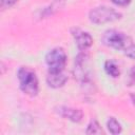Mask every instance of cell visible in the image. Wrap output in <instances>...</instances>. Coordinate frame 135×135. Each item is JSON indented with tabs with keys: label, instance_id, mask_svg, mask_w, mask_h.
<instances>
[{
	"label": "cell",
	"instance_id": "1",
	"mask_svg": "<svg viewBox=\"0 0 135 135\" xmlns=\"http://www.w3.org/2000/svg\"><path fill=\"white\" fill-rule=\"evenodd\" d=\"M20 90L30 97H35L39 93V81L36 72L30 66H20L17 72Z\"/></svg>",
	"mask_w": 135,
	"mask_h": 135
},
{
	"label": "cell",
	"instance_id": "2",
	"mask_svg": "<svg viewBox=\"0 0 135 135\" xmlns=\"http://www.w3.org/2000/svg\"><path fill=\"white\" fill-rule=\"evenodd\" d=\"M101 42L105 46L112 47V49L118 50V51H124L131 44H133L130 36H128L127 34H124L120 31H117V30L105 31L101 36Z\"/></svg>",
	"mask_w": 135,
	"mask_h": 135
},
{
	"label": "cell",
	"instance_id": "3",
	"mask_svg": "<svg viewBox=\"0 0 135 135\" xmlns=\"http://www.w3.org/2000/svg\"><path fill=\"white\" fill-rule=\"evenodd\" d=\"M121 17L122 15L119 12L105 5H99L97 7H94L89 13V19L94 24H104L109 22H114L121 19Z\"/></svg>",
	"mask_w": 135,
	"mask_h": 135
},
{
	"label": "cell",
	"instance_id": "4",
	"mask_svg": "<svg viewBox=\"0 0 135 135\" xmlns=\"http://www.w3.org/2000/svg\"><path fill=\"white\" fill-rule=\"evenodd\" d=\"M68 55L62 47H54L45 55L49 73H61L66 65Z\"/></svg>",
	"mask_w": 135,
	"mask_h": 135
},
{
	"label": "cell",
	"instance_id": "5",
	"mask_svg": "<svg viewBox=\"0 0 135 135\" xmlns=\"http://www.w3.org/2000/svg\"><path fill=\"white\" fill-rule=\"evenodd\" d=\"M86 63H88V55L83 52H80L77 57L75 58V64H74V76L75 78L80 82V84L82 86H90L93 88V82L91 80L90 74H89V70L86 68Z\"/></svg>",
	"mask_w": 135,
	"mask_h": 135
},
{
	"label": "cell",
	"instance_id": "6",
	"mask_svg": "<svg viewBox=\"0 0 135 135\" xmlns=\"http://www.w3.org/2000/svg\"><path fill=\"white\" fill-rule=\"evenodd\" d=\"M72 36L75 40V43L79 51H85L93 44V38L92 36L84 31H81L80 28H73L72 30Z\"/></svg>",
	"mask_w": 135,
	"mask_h": 135
},
{
	"label": "cell",
	"instance_id": "7",
	"mask_svg": "<svg viewBox=\"0 0 135 135\" xmlns=\"http://www.w3.org/2000/svg\"><path fill=\"white\" fill-rule=\"evenodd\" d=\"M55 112L65 118L69 119L73 122H80L83 118V113L80 109H76V108H71V107H65V105H60L55 108Z\"/></svg>",
	"mask_w": 135,
	"mask_h": 135
},
{
	"label": "cell",
	"instance_id": "8",
	"mask_svg": "<svg viewBox=\"0 0 135 135\" xmlns=\"http://www.w3.org/2000/svg\"><path fill=\"white\" fill-rule=\"evenodd\" d=\"M68 81V76L61 72V73H49L46 76V83L49 86L53 89H59L65 84Z\"/></svg>",
	"mask_w": 135,
	"mask_h": 135
},
{
	"label": "cell",
	"instance_id": "9",
	"mask_svg": "<svg viewBox=\"0 0 135 135\" xmlns=\"http://www.w3.org/2000/svg\"><path fill=\"white\" fill-rule=\"evenodd\" d=\"M104 71H105V73L109 75V76H111L112 78H117V77H119V75H120V69H119V65H118V63L115 61V60H113V59H110V60H107L105 62H104Z\"/></svg>",
	"mask_w": 135,
	"mask_h": 135
},
{
	"label": "cell",
	"instance_id": "10",
	"mask_svg": "<svg viewBox=\"0 0 135 135\" xmlns=\"http://www.w3.org/2000/svg\"><path fill=\"white\" fill-rule=\"evenodd\" d=\"M63 4H64V0H54V1L52 2V4H51L47 8H45V9L43 11V13L41 14V16H43V17H49V16H51V15L57 13V12L63 6Z\"/></svg>",
	"mask_w": 135,
	"mask_h": 135
},
{
	"label": "cell",
	"instance_id": "11",
	"mask_svg": "<svg viewBox=\"0 0 135 135\" xmlns=\"http://www.w3.org/2000/svg\"><path fill=\"white\" fill-rule=\"evenodd\" d=\"M107 128L109 130V132L113 135L119 134L122 131V127L120 124V122L115 118V117H110L107 121Z\"/></svg>",
	"mask_w": 135,
	"mask_h": 135
},
{
	"label": "cell",
	"instance_id": "12",
	"mask_svg": "<svg viewBox=\"0 0 135 135\" xmlns=\"http://www.w3.org/2000/svg\"><path fill=\"white\" fill-rule=\"evenodd\" d=\"M85 133L86 134H101L102 133V130H101V127L98 123V121L95 120V119H92L90 121V123L88 124V128L85 130Z\"/></svg>",
	"mask_w": 135,
	"mask_h": 135
},
{
	"label": "cell",
	"instance_id": "13",
	"mask_svg": "<svg viewBox=\"0 0 135 135\" xmlns=\"http://www.w3.org/2000/svg\"><path fill=\"white\" fill-rule=\"evenodd\" d=\"M127 84L129 86H132L135 84V65L132 66V69L130 70V73H129V76L127 79Z\"/></svg>",
	"mask_w": 135,
	"mask_h": 135
},
{
	"label": "cell",
	"instance_id": "14",
	"mask_svg": "<svg viewBox=\"0 0 135 135\" xmlns=\"http://www.w3.org/2000/svg\"><path fill=\"white\" fill-rule=\"evenodd\" d=\"M18 0H0V6L2 9H6L12 7Z\"/></svg>",
	"mask_w": 135,
	"mask_h": 135
},
{
	"label": "cell",
	"instance_id": "15",
	"mask_svg": "<svg viewBox=\"0 0 135 135\" xmlns=\"http://www.w3.org/2000/svg\"><path fill=\"white\" fill-rule=\"evenodd\" d=\"M124 55L131 59H135V44H131L127 50H124Z\"/></svg>",
	"mask_w": 135,
	"mask_h": 135
},
{
	"label": "cell",
	"instance_id": "16",
	"mask_svg": "<svg viewBox=\"0 0 135 135\" xmlns=\"http://www.w3.org/2000/svg\"><path fill=\"white\" fill-rule=\"evenodd\" d=\"M111 1L117 6H127L131 3L132 0H111Z\"/></svg>",
	"mask_w": 135,
	"mask_h": 135
},
{
	"label": "cell",
	"instance_id": "17",
	"mask_svg": "<svg viewBox=\"0 0 135 135\" xmlns=\"http://www.w3.org/2000/svg\"><path fill=\"white\" fill-rule=\"evenodd\" d=\"M130 98H131L132 103L135 105V94H131V95H130Z\"/></svg>",
	"mask_w": 135,
	"mask_h": 135
}]
</instances>
